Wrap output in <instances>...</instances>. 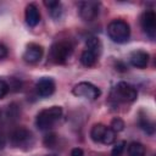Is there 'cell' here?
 Returning a JSON list of instances; mask_svg holds the SVG:
<instances>
[{
	"mask_svg": "<svg viewBox=\"0 0 156 156\" xmlns=\"http://www.w3.org/2000/svg\"><path fill=\"white\" fill-rule=\"evenodd\" d=\"M61 116L62 107L60 106H51L44 108L35 117V126L40 130H49L55 126V123L61 118Z\"/></svg>",
	"mask_w": 156,
	"mask_h": 156,
	"instance_id": "cell-1",
	"label": "cell"
},
{
	"mask_svg": "<svg viewBox=\"0 0 156 156\" xmlns=\"http://www.w3.org/2000/svg\"><path fill=\"white\" fill-rule=\"evenodd\" d=\"M73 52V46L68 40H60L51 45L49 58L56 65H63L71 57Z\"/></svg>",
	"mask_w": 156,
	"mask_h": 156,
	"instance_id": "cell-2",
	"label": "cell"
},
{
	"mask_svg": "<svg viewBox=\"0 0 156 156\" xmlns=\"http://www.w3.org/2000/svg\"><path fill=\"white\" fill-rule=\"evenodd\" d=\"M107 34L112 41L123 44L130 37V27L123 20H113L107 26Z\"/></svg>",
	"mask_w": 156,
	"mask_h": 156,
	"instance_id": "cell-3",
	"label": "cell"
},
{
	"mask_svg": "<svg viewBox=\"0 0 156 156\" xmlns=\"http://www.w3.org/2000/svg\"><path fill=\"white\" fill-rule=\"evenodd\" d=\"M10 143L13 147L27 150L34 144V138L29 129L24 127H17L10 133Z\"/></svg>",
	"mask_w": 156,
	"mask_h": 156,
	"instance_id": "cell-4",
	"label": "cell"
},
{
	"mask_svg": "<svg viewBox=\"0 0 156 156\" xmlns=\"http://www.w3.org/2000/svg\"><path fill=\"white\" fill-rule=\"evenodd\" d=\"M90 138L96 144L111 145L116 140V133L110 127H107L102 123H96L91 127Z\"/></svg>",
	"mask_w": 156,
	"mask_h": 156,
	"instance_id": "cell-5",
	"label": "cell"
},
{
	"mask_svg": "<svg viewBox=\"0 0 156 156\" xmlns=\"http://www.w3.org/2000/svg\"><path fill=\"white\" fill-rule=\"evenodd\" d=\"M113 96L119 102H133L138 98V91L132 84L127 82H118L115 87Z\"/></svg>",
	"mask_w": 156,
	"mask_h": 156,
	"instance_id": "cell-6",
	"label": "cell"
},
{
	"mask_svg": "<svg viewBox=\"0 0 156 156\" xmlns=\"http://www.w3.org/2000/svg\"><path fill=\"white\" fill-rule=\"evenodd\" d=\"M72 93L78 98H84L88 100H96L101 95V90L89 82H80L76 84L72 89Z\"/></svg>",
	"mask_w": 156,
	"mask_h": 156,
	"instance_id": "cell-7",
	"label": "cell"
},
{
	"mask_svg": "<svg viewBox=\"0 0 156 156\" xmlns=\"http://www.w3.org/2000/svg\"><path fill=\"white\" fill-rule=\"evenodd\" d=\"M140 26L144 33L151 39L155 38L156 33V15L152 10H146L140 17Z\"/></svg>",
	"mask_w": 156,
	"mask_h": 156,
	"instance_id": "cell-8",
	"label": "cell"
},
{
	"mask_svg": "<svg viewBox=\"0 0 156 156\" xmlns=\"http://www.w3.org/2000/svg\"><path fill=\"white\" fill-rule=\"evenodd\" d=\"M100 10V2L96 1H83L79 4V16L83 21H94Z\"/></svg>",
	"mask_w": 156,
	"mask_h": 156,
	"instance_id": "cell-9",
	"label": "cell"
},
{
	"mask_svg": "<svg viewBox=\"0 0 156 156\" xmlns=\"http://www.w3.org/2000/svg\"><path fill=\"white\" fill-rule=\"evenodd\" d=\"M43 54H44V49L41 45L30 43L27 45V48L23 52V60L27 63H37L41 60Z\"/></svg>",
	"mask_w": 156,
	"mask_h": 156,
	"instance_id": "cell-10",
	"label": "cell"
},
{
	"mask_svg": "<svg viewBox=\"0 0 156 156\" xmlns=\"http://www.w3.org/2000/svg\"><path fill=\"white\" fill-rule=\"evenodd\" d=\"M55 88H56L55 82H54V79L50 78V77H43V78H40V79L37 82V84H35L37 93H38L41 98H48V96L52 95L54 91H55Z\"/></svg>",
	"mask_w": 156,
	"mask_h": 156,
	"instance_id": "cell-11",
	"label": "cell"
},
{
	"mask_svg": "<svg viewBox=\"0 0 156 156\" xmlns=\"http://www.w3.org/2000/svg\"><path fill=\"white\" fill-rule=\"evenodd\" d=\"M149 58H150L149 54L144 50H135L129 56L130 63L136 68H145L149 63Z\"/></svg>",
	"mask_w": 156,
	"mask_h": 156,
	"instance_id": "cell-12",
	"label": "cell"
},
{
	"mask_svg": "<svg viewBox=\"0 0 156 156\" xmlns=\"http://www.w3.org/2000/svg\"><path fill=\"white\" fill-rule=\"evenodd\" d=\"M24 18L29 27H35L40 22V12L34 4L27 5L26 12H24Z\"/></svg>",
	"mask_w": 156,
	"mask_h": 156,
	"instance_id": "cell-13",
	"label": "cell"
},
{
	"mask_svg": "<svg viewBox=\"0 0 156 156\" xmlns=\"http://www.w3.org/2000/svg\"><path fill=\"white\" fill-rule=\"evenodd\" d=\"M138 124L139 127L149 135H154L155 133V123L152 119H150L146 115H143V112H140L139 118H138Z\"/></svg>",
	"mask_w": 156,
	"mask_h": 156,
	"instance_id": "cell-14",
	"label": "cell"
},
{
	"mask_svg": "<svg viewBox=\"0 0 156 156\" xmlns=\"http://www.w3.org/2000/svg\"><path fill=\"white\" fill-rule=\"evenodd\" d=\"M98 55L96 54H94L93 51H90V50H88V49H85L82 54H80V63L83 65V66H85V67H91V66H94L95 63H96V60H98Z\"/></svg>",
	"mask_w": 156,
	"mask_h": 156,
	"instance_id": "cell-15",
	"label": "cell"
},
{
	"mask_svg": "<svg viewBox=\"0 0 156 156\" xmlns=\"http://www.w3.org/2000/svg\"><path fill=\"white\" fill-rule=\"evenodd\" d=\"M128 156H146L145 146L138 141H133L128 145Z\"/></svg>",
	"mask_w": 156,
	"mask_h": 156,
	"instance_id": "cell-16",
	"label": "cell"
},
{
	"mask_svg": "<svg viewBox=\"0 0 156 156\" xmlns=\"http://www.w3.org/2000/svg\"><path fill=\"white\" fill-rule=\"evenodd\" d=\"M85 45H87V49L93 51L94 54H96L98 56L101 54V49H102V45H101V41L96 38V37H89L85 41Z\"/></svg>",
	"mask_w": 156,
	"mask_h": 156,
	"instance_id": "cell-17",
	"label": "cell"
},
{
	"mask_svg": "<svg viewBox=\"0 0 156 156\" xmlns=\"http://www.w3.org/2000/svg\"><path fill=\"white\" fill-rule=\"evenodd\" d=\"M110 128H111V129H112L115 133H117V132H122V130L124 129V122H123L121 118L115 117V118L111 121Z\"/></svg>",
	"mask_w": 156,
	"mask_h": 156,
	"instance_id": "cell-18",
	"label": "cell"
},
{
	"mask_svg": "<svg viewBox=\"0 0 156 156\" xmlns=\"http://www.w3.org/2000/svg\"><path fill=\"white\" fill-rule=\"evenodd\" d=\"M126 145H127V144H126L124 140L117 143V144L113 146L112 151H111V156H122V155H123V151H124V149H126Z\"/></svg>",
	"mask_w": 156,
	"mask_h": 156,
	"instance_id": "cell-19",
	"label": "cell"
},
{
	"mask_svg": "<svg viewBox=\"0 0 156 156\" xmlns=\"http://www.w3.org/2000/svg\"><path fill=\"white\" fill-rule=\"evenodd\" d=\"M9 90H10L9 84H7L4 79H1V78H0V99L5 98V96H6V94L9 93Z\"/></svg>",
	"mask_w": 156,
	"mask_h": 156,
	"instance_id": "cell-20",
	"label": "cell"
},
{
	"mask_svg": "<svg viewBox=\"0 0 156 156\" xmlns=\"http://www.w3.org/2000/svg\"><path fill=\"white\" fill-rule=\"evenodd\" d=\"M55 143H56V135H55V134H48V135H45V138H44V144H45L48 147H54Z\"/></svg>",
	"mask_w": 156,
	"mask_h": 156,
	"instance_id": "cell-21",
	"label": "cell"
},
{
	"mask_svg": "<svg viewBox=\"0 0 156 156\" xmlns=\"http://www.w3.org/2000/svg\"><path fill=\"white\" fill-rule=\"evenodd\" d=\"M7 55H9V50H7V48H6L2 43H0V60L5 58Z\"/></svg>",
	"mask_w": 156,
	"mask_h": 156,
	"instance_id": "cell-22",
	"label": "cell"
},
{
	"mask_svg": "<svg viewBox=\"0 0 156 156\" xmlns=\"http://www.w3.org/2000/svg\"><path fill=\"white\" fill-rule=\"evenodd\" d=\"M58 4H61V2H60V1H51V0H49V1H48V0H45V1H44V5H45L49 10H50V9H52V7H55V6H57Z\"/></svg>",
	"mask_w": 156,
	"mask_h": 156,
	"instance_id": "cell-23",
	"label": "cell"
},
{
	"mask_svg": "<svg viewBox=\"0 0 156 156\" xmlns=\"http://www.w3.org/2000/svg\"><path fill=\"white\" fill-rule=\"evenodd\" d=\"M71 156H84V154H83V150H82V149L74 147V149L71 151Z\"/></svg>",
	"mask_w": 156,
	"mask_h": 156,
	"instance_id": "cell-24",
	"label": "cell"
},
{
	"mask_svg": "<svg viewBox=\"0 0 156 156\" xmlns=\"http://www.w3.org/2000/svg\"><path fill=\"white\" fill-rule=\"evenodd\" d=\"M5 145H6V136L2 133H0V149H4Z\"/></svg>",
	"mask_w": 156,
	"mask_h": 156,
	"instance_id": "cell-25",
	"label": "cell"
},
{
	"mask_svg": "<svg viewBox=\"0 0 156 156\" xmlns=\"http://www.w3.org/2000/svg\"><path fill=\"white\" fill-rule=\"evenodd\" d=\"M48 156H55V155H48Z\"/></svg>",
	"mask_w": 156,
	"mask_h": 156,
	"instance_id": "cell-26",
	"label": "cell"
}]
</instances>
